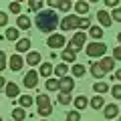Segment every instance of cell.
Instances as JSON below:
<instances>
[{"label": "cell", "instance_id": "17", "mask_svg": "<svg viewBox=\"0 0 121 121\" xmlns=\"http://www.w3.org/2000/svg\"><path fill=\"white\" fill-rule=\"evenodd\" d=\"M75 12H77V16L83 18V14L89 12V2H85V0H79L77 4H75Z\"/></svg>", "mask_w": 121, "mask_h": 121}, {"label": "cell", "instance_id": "23", "mask_svg": "<svg viewBox=\"0 0 121 121\" xmlns=\"http://www.w3.org/2000/svg\"><path fill=\"white\" fill-rule=\"evenodd\" d=\"M52 73H55V75H56V77H59V79L67 77V73H69V65H56Z\"/></svg>", "mask_w": 121, "mask_h": 121}, {"label": "cell", "instance_id": "19", "mask_svg": "<svg viewBox=\"0 0 121 121\" xmlns=\"http://www.w3.org/2000/svg\"><path fill=\"white\" fill-rule=\"evenodd\" d=\"M60 56H63V60H65V63H77V52H73L71 51V48H65V51L60 52Z\"/></svg>", "mask_w": 121, "mask_h": 121}, {"label": "cell", "instance_id": "35", "mask_svg": "<svg viewBox=\"0 0 121 121\" xmlns=\"http://www.w3.org/2000/svg\"><path fill=\"white\" fill-rule=\"evenodd\" d=\"M52 113V105H47V107H39V115H43V117H48Z\"/></svg>", "mask_w": 121, "mask_h": 121}, {"label": "cell", "instance_id": "32", "mask_svg": "<svg viewBox=\"0 0 121 121\" xmlns=\"http://www.w3.org/2000/svg\"><path fill=\"white\" fill-rule=\"evenodd\" d=\"M47 89L48 91H59V79H48V81H47Z\"/></svg>", "mask_w": 121, "mask_h": 121}, {"label": "cell", "instance_id": "14", "mask_svg": "<svg viewBox=\"0 0 121 121\" xmlns=\"http://www.w3.org/2000/svg\"><path fill=\"white\" fill-rule=\"evenodd\" d=\"M16 55H20V52H26L30 48V39H18L16 40Z\"/></svg>", "mask_w": 121, "mask_h": 121}, {"label": "cell", "instance_id": "30", "mask_svg": "<svg viewBox=\"0 0 121 121\" xmlns=\"http://www.w3.org/2000/svg\"><path fill=\"white\" fill-rule=\"evenodd\" d=\"M36 105L39 107H47V105H51V99H48V95H36Z\"/></svg>", "mask_w": 121, "mask_h": 121}, {"label": "cell", "instance_id": "16", "mask_svg": "<svg viewBox=\"0 0 121 121\" xmlns=\"http://www.w3.org/2000/svg\"><path fill=\"white\" fill-rule=\"evenodd\" d=\"M16 26L22 30H28L30 26H32V22H30L28 16H24V14H20V16H16Z\"/></svg>", "mask_w": 121, "mask_h": 121}, {"label": "cell", "instance_id": "31", "mask_svg": "<svg viewBox=\"0 0 121 121\" xmlns=\"http://www.w3.org/2000/svg\"><path fill=\"white\" fill-rule=\"evenodd\" d=\"M67 121H81V111L73 109V111L67 113Z\"/></svg>", "mask_w": 121, "mask_h": 121}, {"label": "cell", "instance_id": "15", "mask_svg": "<svg viewBox=\"0 0 121 121\" xmlns=\"http://www.w3.org/2000/svg\"><path fill=\"white\" fill-rule=\"evenodd\" d=\"M4 91H6V97H10V99L18 97V93H20V89H18V85H16V83H6Z\"/></svg>", "mask_w": 121, "mask_h": 121}, {"label": "cell", "instance_id": "25", "mask_svg": "<svg viewBox=\"0 0 121 121\" xmlns=\"http://www.w3.org/2000/svg\"><path fill=\"white\" fill-rule=\"evenodd\" d=\"M71 73H73V77H83V75H85V65L75 63V65L71 67Z\"/></svg>", "mask_w": 121, "mask_h": 121}, {"label": "cell", "instance_id": "27", "mask_svg": "<svg viewBox=\"0 0 121 121\" xmlns=\"http://www.w3.org/2000/svg\"><path fill=\"white\" fill-rule=\"evenodd\" d=\"M56 8L69 14V10L73 8V4H71V0H59V2H56Z\"/></svg>", "mask_w": 121, "mask_h": 121}, {"label": "cell", "instance_id": "47", "mask_svg": "<svg viewBox=\"0 0 121 121\" xmlns=\"http://www.w3.org/2000/svg\"><path fill=\"white\" fill-rule=\"evenodd\" d=\"M0 121H2V117H0Z\"/></svg>", "mask_w": 121, "mask_h": 121}, {"label": "cell", "instance_id": "5", "mask_svg": "<svg viewBox=\"0 0 121 121\" xmlns=\"http://www.w3.org/2000/svg\"><path fill=\"white\" fill-rule=\"evenodd\" d=\"M75 89V79L73 77H63V79H59V91L63 93V95H71V91Z\"/></svg>", "mask_w": 121, "mask_h": 121}, {"label": "cell", "instance_id": "40", "mask_svg": "<svg viewBox=\"0 0 121 121\" xmlns=\"http://www.w3.org/2000/svg\"><path fill=\"white\" fill-rule=\"evenodd\" d=\"M59 103L60 105H69L71 103V95H63V93H60L59 95Z\"/></svg>", "mask_w": 121, "mask_h": 121}, {"label": "cell", "instance_id": "48", "mask_svg": "<svg viewBox=\"0 0 121 121\" xmlns=\"http://www.w3.org/2000/svg\"><path fill=\"white\" fill-rule=\"evenodd\" d=\"M43 121H47V119H43Z\"/></svg>", "mask_w": 121, "mask_h": 121}, {"label": "cell", "instance_id": "13", "mask_svg": "<svg viewBox=\"0 0 121 121\" xmlns=\"http://www.w3.org/2000/svg\"><path fill=\"white\" fill-rule=\"evenodd\" d=\"M52 71H55V67H52V63H40L39 75H40V77H47V79H51Z\"/></svg>", "mask_w": 121, "mask_h": 121}, {"label": "cell", "instance_id": "7", "mask_svg": "<svg viewBox=\"0 0 121 121\" xmlns=\"http://www.w3.org/2000/svg\"><path fill=\"white\" fill-rule=\"evenodd\" d=\"M24 87L26 89H35L36 87V83H39V73H36V71H28V73L24 75Z\"/></svg>", "mask_w": 121, "mask_h": 121}, {"label": "cell", "instance_id": "4", "mask_svg": "<svg viewBox=\"0 0 121 121\" xmlns=\"http://www.w3.org/2000/svg\"><path fill=\"white\" fill-rule=\"evenodd\" d=\"M85 39H87V32H75V36L71 39V43H69V48L73 52L83 51V48H85Z\"/></svg>", "mask_w": 121, "mask_h": 121}, {"label": "cell", "instance_id": "20", "mask_svg": "<svg viewBox=\"0 0 121 121\" xmlns=\"http://www.w3.org/2000/svg\"><path fill=\"white\" fill-rule=\"evenodd\" d=\"M26 119V111L22 107H14L12 109V121H24Z\"/></svg>", "mask_w": 121, "mask_h": 121}, {"label": "cell", "instance_id": "41", "mask_svg": "<svg viewBox=\"0 0 121 121\" xmlns=\"http://www.w3.org/2000/svg\"><path fill=\"white\" fill-rule=\"evenodd\" d=\"M113 60H121V44L117 48H113Z\"/></svg>", "mask_w": 121, "mask_h": 121}, {"label": "cell", "instance_id": "12", "mask_svg": "<svg viewBox=\"0 0 121 121\" xmlns=\"http://www.w3.org/2000/svg\"><path fill=\"white\" fill-rule=\"evenodd\" d=\"M40 63H43V56H40V52H39V51L28 52V56H26V65L36 67V65H40Z\"/></svg>", "mask_w": 121, "mask_h": 121}, {"label": "cell", "instance_id": "2", "mask_svg": "<svg viewBox=\"0 0 121 121\" xmlns=\"http://www.w3.org/2000/svg\"><path fill=\"white\" fill-rule=\"evenodd\" d=\"M85 52L91 56V59H103V55L107 52V44L105 43H89L87 44V48H85Z\"/></svg>", "mask_w": 121, "mask_h": 121}, {"label": "cell", "instance_id": "36", "mask_svg": "<svg viewBox=\"0 0 121 121\" xmlns=\"http://www.w3.org/2000/svg\"><path fill=\"white\" fill-rule=\"evenodd\" d=\"M109 91H111V95L115 97V99H121V85H113Z\"/></svg>", "mask_w": 121, "mask_h": 121}, {"label": "cell", "instance_id": "9", "mask_svg": "<svg viewBox=\"0 0 121 121\" xmlns=\"http://www.w3.org/2000/svg\"><path fill=\"white\" fill-rule=\"evenodd\" d=\"M99 67L103 69V73H111V71L115 69V60H113V56H103V59L99 60Z\"/></svg>", "mask_w": 121, "mask_h": 121}, {"label": "cell", "instance_id": "8", "mask_svg": "<svg viewBox=\"0 0 121 121\" xmlns=\"http://www.w3.org/2000/svg\"><path fill=\"white\" fill-rule=\"evenodd\" d=\"M8 67H10L12 71H16V73H18V71L24 67V59H22L20 55H12V56L8 59Z\"/></svg>", "mask_w": 121, "mask_h": 121}, {"label": "cell", "instance_id": "34", "mask_svg": "<svg viewBox=\"0 0 121 121\" xmlns=\"http://www.w3.org/2000/svg\"><path fill=\"white\" fill-rule=\"evenodd\" d=\"M28 8H30V10H39V12H40L43 2H40V0H30V2H28Z\"/></svg>", "mask_w": 121, "mask_h": 121}, {"label": "cell", "instance_id": "6", "mask_svg": "<svg viewBox=\"0 0 121 121\" xmlns=\"http://www.w3.org/2000/svg\"><path fill=\"white\" fill-rule=\"evenodd\" d=\"M65 43H67V40H65V36H63V35H51L47 39V44L51 48H63V47H65Z\"/></svg>", "mask_w": 121, "mask_h": 121}, {"label": "cell", "instance_id": "39", "mask_svg": "<svg viewBox=\"0 0 121 121\" xmlns=\"http://www.w3.org/2000/svg\"><path fill=\"white\" fill-rule=\"evenodd\" d=\"M8 10L12 14H18V16H20V4H18V2H12V4L8 6Z\"/></svg>", "mask_w": 121, "mask_h": 121}, {"label": "cell", "instance_id": "24", "mask_svg": "<svg viewBox=\"0 0 121 121\" xmlns=\"http://www.w3.org/2000/svg\"><path fill=\"white\" fill-rule=\"evenodd\" d=\"M89 35L95 39V43H99V39L103 36V28H101V26H91V28H89Z\"/></svg>", "mask_w": 121, "mask_h": 121}, {"label": "cell", "instance_id": "26", "mask_svg": "<svg viewBox=\"0 0 121 121\" xmlns=\"http://www.w3.org/2000/svg\"><path fill=\"white\" fill-rule=\"evenodd\" d=\"M87 105H89V101H87V97H85V95H81V97H77V99H75V109H77V111L85 109Z\"/></svg>", "mask_w": 121, "mask_h": 121}, {"label": "cell", "instance_id": "28", "mask_svg": "<svg viewBox=\"0 0 121 121\" xmlns=\"http://www.w3.org/2000/svg\"><path fill=\"white\" fill-rule=\"evenodd\" d=\"M6 39L16 43V40L20 39V32H18V28H6Z\"/></svg>", "mask_w": 121, "mask_h": 121}, {"label": "cell", "instance_id": "38", "mask_svg": "<svg viewBox=\"0 0 121 121\" xmlns=\"http://www.w3.org/2000/svg\"><path fill=\"white\" fill-rule=\"evenodd\" d=\"M6 63H8V59H6V52H4V51H0V71H4V69H6Z\"/></svg>", "mask_w": 121, "mask_h": 121}, {"label": "cell", "instance_id": "33", "mask_svg": "<svg viewBox=\"0 0 121 121\" xmlns=\"http://www.w3.org/2000/svg\"><path fill=\"white\" fill-rule=\"evenodd\" d=\"M79 28H81L83 32H85L87 28H91V20H89V16H85V18H81V20H79Z\"/></svg>", "mask_w": 121, "mask_h": 121}, {"label": "cell", "instance_id": "37", "mask_svg": "<svg viewBox=\"0 0 121 121\" xmlns=\"http://www.w3.org/2000/svg\"><path fill=\"white\" fill-rule=\"evenodd\" d=\"M111 14V22L115 20V22H121V8H115L113 12H109Z\"/></svg>", "mask_w": 121, "mask_h": 121}, {"label": "cell", "instance_id": "11", "mask_svg": "<svg viewBox=\"0 0 121 121\" xmlns=\"http://www.w3.org/2000/svg\"><path fill=\"white\" fill-rule=\"evenodd\" d=\"M117 113H119V107H117L115 103L105 105V107H103V115H105V119H115Z\"/></svg>", "mask_w": 121, "mask_h": 121}, {"label": "cell", "instance_id": "29", "mask_svg": "<svg viewBox=\"0 0 121 121\" xmlns=\"http://www.w3.org/2000/svg\"><path fill=\"white\" fill-rule=\"evenodd\" d=\"M18 99H20V107H22V109L30 107V105L35 103V99H32V97H30V95H20V97H18Z\"/></svg>", "mask_w": 121, "mask_h": 121}, {"label": "cell", "instance_id": "10", "mask_svg": "<svg viewBox=\"0 0 121 121\" xmlns=\"http://www.w3.org/2000/svg\"><path fill=\"white\" fill-rule=\"evenodd\" d=\"M97 18H99L101 28H109V26H111V14H109L107 10H99V12H97Z\"/></svg>", "mask_w": 121, "mask_h": 121}, {"label": "cell", "instance_id": "3", "mask_svg": "<svg viewBox=\"0 0 121 121\" xmlns=\"http://www.w3.org/2000/svg\"><path fill=\"white\" fill-rule=\"evenodd\" d=\"M79 20H81V16H77V14H69V16H65L63 20L59 22L60 30H65V32H69V30H77L79 28Z\"/></svg>", "mask_w": 121, "mask_h": 121}, {"label": "cell", "instance_id": "1", "mask_svg": "<svg viewBox=\"0 0 121 121\" xmlns=\"http://www.w3.org/2000/svg\"><path fill=\"white\" fill-rule=\"evenodd\" d=\"M59 16H56V12L55 10H40V12H36V20H35V24H36V28L40 30V32H52V30L59 26Z\"/></svg>", "mask_w": 121, "mask_h": 121}, {"label": "cell", "instance_id": "46", "mask_svg": "<svg viewBox=\"0 0 121 121\" xmlns=\"http://www.w3.org/2000/svg\"><path fill=\"white\" fill-rule=\"evenodd\" d=\"M117 43L121 44V32H119V35H117Z\"/></svg>", "mask_w": 121, "mask_h": 121}, {"label": "cell", "instance_id": "18", "mask_svg": "<svg viewBox=\"0 0 121 121\" xmlns=\"http://www.w3.org/2000/svg\"><path fill=\"white\" fill-rule=\"evenodd\" d=\"M89 71H91V75L95 79H103L105 77V73H103V69L99 67V63H89Z\"/></svg>", "mask_w": 121, "mask_h": 121}, {"label": "cell", "instance_id": "44", "mask_svg": "<svg viewBox=\"0 0 121 121\" xmlns=\"http://www.w3.org/2000/svg\"><path fill=\"white\" fill-rule=\"evenodd\" d=\"M115 81H121V69L115 71Z\"/></svg>", "mask_w": 121, "mask_h": 121}, {"label": "cell", "instance_id": "45", "mask_svg": "<svg viewBox=\"0 0 121 121\" xmlns=\"http://www.w3.org/2000/svg\"><path fill=\"white\" fill-rule=\"evenodd\" d=\"M6 87V81H4V77H0V89H4Z\"/></svg>", "mask_w": 121, "mask_h": 121}, {"label": "cell", "instance_id": "42", "mask_svg": "<svg viewBox=\"0 0 121 121\" xmlns=\"http://www.w3.org/2000/svg\"><path fill=\"white\" fill-rule=\"evenodd\" d=\"M6 24H8V16H6V12L0 10V26H6Z\"/></svg>", "mask_w": 121, "mask_h": 121}, {"label": "cell", "instance_id": "22", "mask_svg": "<svg viewBox=\"0 0 121 121\" xmlns=\"http://www.w3.org/2000/svg\"><path fill=\"white\" fill-rule=\"evenodd\" d=\"M93 91H95L97 95H103V93H107V91H109V85H107L105 81H99V83L93 85Z\"/></svg>", "mask_w": 121, "mask_h": 121}, {"label": "cell", "instance_id": "21", "mask_svg": "<svg viewBox=\"0 0 121 121\" xmlns=\"http://www.w3.org/2000/svg\"><path fill=\"white\" fill-rule=\"evenodd\" d=\"M89 105L95 109V111H99V109H103V107H105V99H103L101 95H97V97H93V99H91V103H89Z\"/></svg>", "mask_w": 121, "mask_h": 121}, {"label": "cell", "instance_id": "43", "mask_svg": "<svg viewBox=\"0 0 121 121\" xmlns=\"http://www.w3.org/2000/svg\"><path fill=\"white\" fill-rule=\"evenodd\" d=\"M105 4H107L109 8H113V10H115V8H117V0H105Z\"/></svg>", "mask_w": 121, "mask_h": 121}, {"label": "cell", "instance_id": "49", "mask_svg": "<svg viewBox=\"0 0 121 121\" xmlns=\"http://www.w3.org/2000/svg\"><path fill=\"white\" fill-rule=\"evenodd\" d=\"M119 121H121V117H119Z\"/></svg>", "mask_w": 121, "mask_h": 121}]
</instances>
